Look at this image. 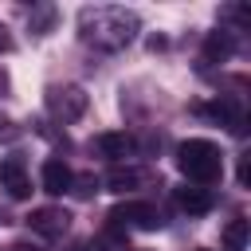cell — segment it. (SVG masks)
Masks as SVG:
<instances>
[{
  "label": "cell",
  "mask_w": 251,
  "mask_h": 251,
  "mask_svg": "<svg viewBox=\"0 0 251 251\" xmlns=\"http://www.w3.org/2000/svg\"><path fill=\"white\" fill-rule=\"evenodd\" d=\"M55 20H59V12H55V4H43V8H35V12H27V31H31V35H47V31L55 27Z\"/></svg>",
  "instance_id": "7c38bea8"
},
{
  "label": "cell",
  "mask_w": 251,
  "mask_h": 251,
  "mask_svg": "<svg viewBox=\"0 0 251 251\" xmlns=\"http://www.w3.org/2000/svg\"><path fill=\"white\" fill-rule=\"evenodd\" d=\"M126 251H149V247H126Z\"/></svg>",
  "instance_id": "ffe728a7"
},
{
  "label": "cell",
  "mask_w": 251,
  "mask_h": 251,
  "mask_svg": "<svg viewBox=\"0 0 251 251\" xmlns=\"http://www.w3.org/2000/svg\"><path fill=\"white\" fill-rule=\"evenodd\" d=\"M0 220H4V216H0Z\"/></svg>",
  "instance_id": "7402d4cb"
},
{
  "label": "cell",
  "mask_w": 251,
  "mask_h": 251,
  "mask_svg": "<svg viewBox=\"0 0 251 251\" xmlns=\"http://www.w3.org/2000/svg\"><path fill=\"white\" fill-rule=\"evenodd\" d=\"M4 90H8V75L0 71V94H4Z\"/></svg>",
  "instance_id": "d6986e66"
},
{
  "label": "cell",
  "mask_w": 251,
  "mask_h": 251,
  "mask_svg": "<svg viewBox=\"0 0 251 251\" xmlns=\"http://www.w3.org/2000/svg\"><path fill=\"white\" fill-rule=\"evenodd\" d=\"M27 227H31L35 235H43V239H59V235L71 227V216H67L63 208H31Z\"/></svg>",
  "instance_id": "8992f818"
},
{
  "label": "cell",
  "mask_w": 251,
  "mask_h": 251,
  "mask_svg": "<svg viewBox=\"0 0 251 251\" xmlns=\"http://www.w3.org/2000/svg\"><path fill=\"white\" fill-rule=\"evenodd\" d=\"M247 184H251V161L239 157V188H247Z\"/></svg>",
  "instance_id": "e0dca14e"
},
{
  "label": "cell",
  "mask_w": 251,
  "mask_h": 251,
  "mask_svg": "<svg viewBox=\"0 0 251 251\" xmlns=\"http://www.w3.org/2000/svg\"><path fill=\"white\" fill-rule=\"evenodd\" d=\"M137 31H141V20L126 8L98 4V8L78 12V35H82V43H90L98 51H122V47L133 43Z\"/></svg>",
  "instance_id": "6da1fadb"
},
{
  "label": "cell",
  "mask_w": 251,
  "mask_h": 251,
  "mask_svg": "<svg viewBox=\"0 0 251 251\" xmlns=\"http://www.w3.org/2000/svg\"><path fill=\"white\" fill-rule=\"evenodd\" d=\"M220 16H224V20H239V24H251V8H243V4H231V8H224Z\"/></svg>",
  "instance_id": "2e32d148"
},
{
  "label": "cell",
  "mask_w": 251,
  "mask_h": 251,
  "mask_svg": "<svg viewBox=\"0 0 251 251\" xmlns=\"http://www.w3.org/2000/svg\"><path fill=\"white\" fill-rule=\"evenodd\" d=\"M110 227H137V231H153L161 227V212L145 200H126V204H114L110 208Z\"/></svg>",
  "instance_id": "3957f363"
},
{
  "label": "cell",
  "mask_w": 251,
  "mask_h": 251,
  "mask_svg": "<svg viewBox=\"0 0 251 251\" xmlns=\"http://www.w3.org/2000/svg\"><path fill=\"white\" fill-rule=\"evenodd\" d=\"M231 51H235V35L231 31H208V39H204V63H224V59H231Z\"/></svg>",
  "instance_id": "30bf717a"
},
{
  "label": "cell",
  "mask_w": 251,
  "mask_h": 251,
  "mask_svg": "<svg viewBox=\"0 0 251 251\" xmlns=\"http://www.w3.org/2000/svg\"><path fill=\"white\" fill-rule=\"evenodd\" d=\"M12 47H16V39H12V31H8L4 24H0V55H8Z\"/></svg>",
  "instance_id": "ac0fdd59"
},
{
  "label": "cell",
  "mask_w": 251,
  "mask_h": 251,
  "mask_svg": "<svg viewBox=\"0 0 251 251\" xmlns=\"http://www.w3.org/2000/svg\"><path fill=\"white\" fill-rule=\"evenodd\" d=\"M12 251H20V247H12Z\"/></svg>",
  "instance_id": "44dd1931"
},
{
  "label": "cell",
  "mask_w": 251,
  "mask_h": 251,
  "mask_svg": "<svg viewBox=\"0 0 251 251\" xmlns=\"http://www.w3.org/2000/svg\"><path fill=\"white\" fill-rule=\"evenodd\" d=\"M247 231H251V224L243 220V216H235V220H227V227H224V251H243L247 247Z\"/></svg>",
  "instance_id": "8fae6325"
},
{
  "label": "cell",
  "mask_w": 251,
  "mask_h": 251,
  "mask_svg": "<svg viewBox=\"0 0 251 251\" xmlns=\"http://www.w3.org/2000/svg\"><path fill=\"white\" fill-rule=\"evenodd\" d=\"M176 204L188 216H204V212H212V192L200 188V184H192V188L184 184V188H176Z\"/></svg>",
  "instance_id": "9c48e42d"
},
{
  "label": "cell",
  "mask_w": 251,
  "mask_h": 251,
  "mask_svg": "<svg viewBox=\"0 0 251 251\" xmlns=\"http://www.w3.org/2000/svg\"><path fill=\"white\" fill-rule=\"evenodd\" d=\"M94 149H98L102 157H110V161H122V157L133 153V137H129V133H118V129H106V133L94 137Z\"/></svg>",
  "instance_id": "ba28073f"
},
{
  "label": "cell",
  "mask_w": 251,
  "mask_h": 251,
  "mask_svg": "<svg viewBox=\"0 0 251 251\" xmlns=\"http://www.w3.org/2000/svg\"><path fill=\"white\" fill-rule=\"evenodd\" d=\"M71 192H75L78 200H90V196L98 192V176H94V173H82V176H71Z\"/></svg>",
  "instance_id": "5bb4252c"
},
{
  "label": "cell",
  "mask_w": 251,
  "mask_h": 251,
  "mask_svg": "<svg viewBox=\"0 0 251 251\" xmlns=\"http://www.w3.org/2000/svg\"><path fill=\"white\" fill-rule=\"evenodd\" d=\"M20 137V126L8 118V114H0V145H8V141H16Z\"/></svg>",
  "instance_id": "9a60e30c"
},
{
  "label": "cell",
  "mask_w": 251,
  "mask_h": 251,
  "mask_svg": "<svg viewBox=\"0 0 251 251\" xmlns=\"http://www.w3.org/2000/svg\"><path fill=\"white\" fill-rule=\"evenodd\" d=\"M176 165L180 173L192 180V184H216L224 176V157H220V145L208 141V137H188L176 145Z\"/></svg>",
  "instance_id": "7a4b0ae2"
},
{
  "label": "cell",
  "mask_w": 251,
  "mask_h": 251,
  "mask_svg": "<svg viewBox=\"0 0 251 251\" xmlns=\"http://www.w3.org/2000/svg\"><path fill=\"white\" fill-rule=\"evenodd\" d=\"M0 188H8L12 200H27L31 196V180H27V161L20 153L0 157Z\"/></svg>",
  "instance_id": "5b68a950"
},
{
  "label": "cell",
  "mask_w": 251,
  "mask_h": 251,
  "mask_svg": "<svg viewBox=\"0 0 251 251\" xmlns=\"http://www.w3.org/2000/svg\"><path fill=\"white\" fill-rule=\"evenodd\" d=\"M86 106H90V98L82 86H51L47 90V110L59 122H78L86 114Z\"/></svg>",
  "instance_id": "277c9868"
},
{
  "label": "cell",
  "mask_w": 251,
  "mask_h": 251,
  "mask_svg": "<svg viewBox=\"0 0 251 251\" xmlns=\"http://www.w3.org/2000/svg\"><path fill=\"white\" fill-rule=\"evenodd\" d=\"M137 180H141V173H137V169H110V176H106L110 192H129Z\"/></svg>",
  "instance_id": "4fadbf2b"
},
{
  "label": "cell",
  "mask_w": 251,
  "mask_h": 251,
  "mask_svg": "<svg viewBox=\"0 0 251 251\" xmlns=\"http://www.w3.org/2000/svg\"><path fill=\"white\" fill-rule=\"evenodd\" d=\"M39 184H43V192H51V196H63V192H71V169H67V161H59V157L43 161Z\"/></svg>",
  "instance_id": "52a82bcc"
}]
</instances>
